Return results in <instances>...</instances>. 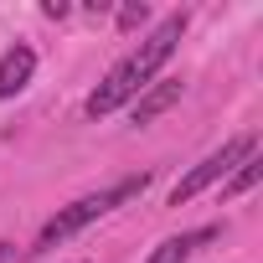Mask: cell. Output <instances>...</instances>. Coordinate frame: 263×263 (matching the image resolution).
<instances>
[{
  "instance_id": "obj_7",
  "label": "cell",
  "mask_w": 263,
  "mask_h": 263,
  "mask_svg": "<svg viewBox=\"0 0 263 263\" xmlns=\"http://www.w3.org/2000/svg\"><path fill=\"white\" fill-rule=\"evenodd\" d=\"M258 171H263V160H258V155H248V160H242V165L232 171V181L222 186V196H242V191H248V186L258 181Z\"/></svg>"
},
{
  "instance_id": "obj_1",
  "label": "cell",
  "mask_w": 263,
  "mask_h": 263,
  "mask_svg": "<svg viewBox=\"0 0 263 263\" xmlns=\"http://www.w3.org/2000/svg\"><path fill=\"white\" fill-rule=\"evenodd\" d=\"M186 36V11H176V16H165L140 47H129L108 72H103V83L88 93V103H83V114L88 119H108L114 108H124V103H135L150 83H155V72L171 62V52H176V42Z\"/></svg>"
},
{
  "instance_id": "obj_8",
  "label": "cell",
  "mask_w": 263,
  "mask_h": 263,
  "mask_svg": "<svg viewBox=\"0 0 263 263\" xmlns=\"http://www.w3.org/2000/svg\"><path fill=\"white\" fill-rule=\"evenodd\" d=\"M145 21H150V6H145V0H140V6H124V11H119V26H124V31H135V26H145Z\"/></svg>"
},
{
  "instance_id": "obj_2",
  "label": "cell",
  "mask_w": 263,
  "mask_h": 263,
  "mask_svg": "<svg viewBox=\"0 0 263 263\" xmlns=\"http://www.w3.org/2000/svg\"><path fill=\"white\" fill-rule=\"evenodd\" d=\"M150 186V176H129V181H119V186H108V191H93V196H78L72 206H62L42 232H36V242L26 248V253H47V248H57V242H67L72 232H83L88 222H98V217H108L114 206H124L129 196H140Z\"/></svg>"
},
{
  "instance_id": "obj_9",
  "label": "cell",
  "mask_w": 263,
  "mask_h": 263,
  "mask_svg": "<svg viewBox=\"0 0 263 263\" xmlns=\"http://www.w3.org/2000/svg\"><path fill=\"white\" fill-rule=\"evenodd\" d=\"M0 263H11V242H0Z\"/></svg>"
},
{
  "instance_id": "obj_3",
  "label": "cell",
  "mask_w": 263,
  "mask_h": 263,
  "mask_svg": "<svg viewBox=\"0 0 263 263\" xmlns=\"http://www.w3.org/2000/svg\"><path fill=\"white\" fill-rule=\"evenodd\" d=\"M248 155H258V135H232L222 150H212L201 165H191V171H186V176L171 186V206H186V201H196L206 186H217V181H222L232 165H242Z\"/></svg>"
},
{
  "instance_id": "obj_6",
  "label": "cell",
  "mask_w": 263,
  "mask_h": 263,
  "mask_svg": "<svg viewBox=\"0 0 263 263\" xmlns=\"http://www.w3.org/2000/svg\"><path fill=\"white\" fill-rule=\"evenodd\" d=\"M212 237H217V227H196V232L165 237V242H160V248H155V253H150L145 263H186V258H191V253H196L201 242H212Z\"/></svg>"
},
{
  "instance_id": "obj_4",
  "label": "cell",
  "mask_w": 263,
  "mask_h": 263,
  "mask_svg": "<svg viewBox=\"0 0 263 263\" xmlns=\"http://www.w3.org/2000/svg\"><path fill=\"white\" fill-rule=\"evenodd\" d=\"M31 78H36V52L26 42H16L6 57H0V98H16Z\"/></svg>"
},
{
  "instance_id": "obj_5",
  "label": "cell",
  "mask_w": 263,
  "mask_h": 263,
  "mask_svg": "<svg viewBox=\"0 0 263 263\" xmlns=\"http://www.w3.org/2000/svg\"><path fill=\"white\" fill-rule=\"evenodd\" d=\"M181 88H186V83H150V88L135 98V108H129V124H150V119H160V114L181 98Z\"/></svg>"
}]
</instances>
